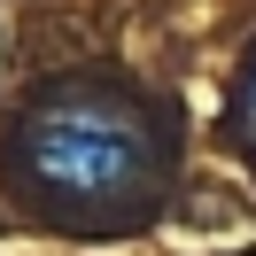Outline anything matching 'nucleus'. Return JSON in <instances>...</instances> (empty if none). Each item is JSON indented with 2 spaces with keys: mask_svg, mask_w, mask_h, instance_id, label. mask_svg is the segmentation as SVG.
Instances as JSON below:
<instances>
[{
  "mask_svg": "<svg viewBox=\"0 0 256 256\" xmlns=\"http://www.w3.org/2000/svg\"><path fill=\"white\" fill-rule=\"evenodd\" d=\"M240 116H248V132H256V70H248V94H240Z\"/></svg>",
  "mask_w": 256,
  "mask_h": 256,
  "instance_id": "nucleus-2",
  "label": "nucleus"
},
{
  "mask_svg": "<svg viewBox=\"0 0 256 256\" xmlns=\"http://www.w3.org/2000/svg\"><path fill=\"white\" fill-rule=\"evenodd\" d=\"M24 171L70 210L132 202L148 178V124L109 94H54L24 124Z\"/></svg>",
  "mask_w": 256,
  "mask_h": 256,
  "instance_id": "nucleus-1",
  "label": "nucleus"
}]
</instances>
